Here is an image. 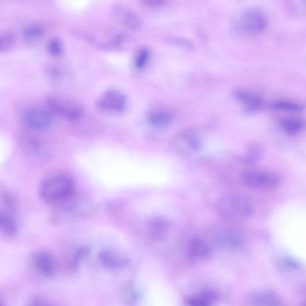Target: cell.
<instances>
[{"mask_svg":"<svg viewBox=\"0 0 306 306\" xmlns=\"http://www.w3.org/2000/svg\"><path fill=\"white\" fill-rule=\"evenodd\" d=\"M22 147L25 152L31 156L43 157L46 154V150L41 141L32 137H25L22 141Z\"/></svg>","mask_w":306,"mask_h":306,"instance_id":"9a60e30c","label":"cell"},{"mask_svg":"<svg viewBox=\"0 0 306 306\" xmlns=\"http://www.w3.org/2000/svg\"><path fill=\"white\" fill-rule=\"evenodd\" d=\"M242 180L247 186L252 189H271L279 184V179L272 173L250 171L244 173Z\"/></svg>","mask_w":306,"mask_h":306,"instance_id":"52a82bcc","label":"cell"},{"mask_svg":"<svg viewBox=\"0 0 306 306\" xmlns=\"http://www.w3.org/2000/svg\"><path fill=\"white\" fill-rule=\"evenodd\" d=\"M216 208L222 217L230 221H237L249 217L254 206L248 196L239 193H227L219 198Z\"/></svg>","mask_w":306,"mask_h":306,"instance_id":"3957f363","label":"cell"},{"mask_svg":"<svg viewBox=\"0 0 306 306\" xmlns=\"http://www.w3.org/2000/svg\"><path fill=\"white\" fill-rule=\"evenodd\" d=\"M178 146L185 152H196L200 149L201 141L197 134L193 131L182 133L177 138Z\"/></svg>","mask_w":306,"mask_h":306,"instance_id":"30bf717a","label":"cell"},{"mask_svg":"<svg viewBox=\"0 0 306 306\" xmlns=\"http://www.w3.org/2000/svg\"><path fill=\"white\" fill-rule=\"evenodd\" d=\"M190 257L199 260L206 258L210 254V249L207 244L200 239H193L189 242L187 248Z\"/></svg>","mask_w":306,"mask_h":306,"instance_id":"5bb4252c","label":"cell"},{"mask_svg":"<svg viewBox=\"0 0 306 306\" xmlns=\"http://www.w3.org/2000/svg\"><path fill=\"white\" fill-rule=\"evenodd\" d=\"M99 258L105 267L115 268L119 267L122 264V260L113 251L109 250L101 251Z\"/></svg>","mask_w":306,"mask_h":306,"instance_id":"ac0fdd59","label":"cell"},{"mask_svg":"<svg viewBox=\"0 0 306 306\" xmlns=\"http://www.w3.org/2000/svg\"><path fill=\"white\" fill-rule=\"evenodd\" d=\"M53 207L51 219L55 223H61L71 218L85 217L93 211L94 209L90 199L77 191Z\"/></svg>","mask_w":306,"mask_h":306,"instance_id":"7a4b0ae2","label":"cell"},{"mask_svg":"<svg viewBox=\"0 0 306 306\" xmlns=\"http://www.w3.org/2000/svg\"><path fill=\"white\" fill-rule=\"evenodd\" d=\"M150 227L153 233L159 235L167 229L168 223L165 219L159 218H155L150 223Z\"/></svg>","mask_w":306,"mask_h":306,"instance_id":"484cf974","label":"cell"},{"mask_svg":"<svg viewBox=\"0 0 306 306\" xmlns=\"http://www.w3.org/2000/svg\"><path fill=\"white\" fill-rule=\"evenodd\" d=\"M286 264H287V265L288 264L289 267L292 268H296V269L300 267L299 263H297L295 260L292 259H286Z\"/></svg>","mask_w":306,"mask_h":306,"instance_id":"f1b7e54d","label":"cell"},{"mask_svg":"<svg viewBox=\"0 0 306 306\" xmlns=\"http://www.w3.org/2000/svg\"><path fill=\"white\" fill-rule=\"evenodd\" d=\"M127 99L125 95L116 89L111 88L101 95L97 101V107L106 114L120 113L125 110Z\"/></svg>","mask_w":306,"mask_h":306,"instance_id":"8992f818","label":"cell"},{"mask_svg":"<svg viewBox=\"0 0 306 306\" xmlns=\"http://www.w3.org/2000/svg\"><path fill=\"white\" fill-rule=\"evenodd\" d=\"M14 42V36L10 31L5 30L0 34V51L1 53L9 50Z\"/></svg>","mask_w":306,"mask_h":306,"instance_id":"44dd1931","label":"cell"},{"mask_svg":"<svg viewBox=\"0 0 306 306\" xmlns=\"http://www.w3.org/2000/svg\"><path fill=\"white\" fill-rule=\"evenodd\" d=\"M281 125L284 131L290 135L299 134L305 128V123L298 118L290 117L282 120Z\"/></svg>","mask_w":306,"mask_h":306,"instance_id":"e0dca14e","label":"cell"},{"mask_svg":"<svg viewBox=\"0 0 306 306\" xmlns=\"http://www.w3.org/2000/svg\"><path fill=\"white\" fill-rule=\"evenodd\" d=\"M114 12L127 27L134 30H139L141 28L142 23L139 16L134 11L129 8L117 6L115 8Z\"/></svg>","mask_w":306,"mask_h":306,"instance_id":"7c38bea8","label":"cell"},{"mask_svg":"<svg viewBox=\"0 0 306 306\" xmlns=\"http://www.w3.org/2000/svg\"><path fill=\"white\" fill-rule=\"evenodd\" d=\"M48 52L54 56H58L62 54L63 51V45L58 38L51 39L49 40L47 44Z\"/></svg>","mask_w":306,"mask_h":306,"instance_id":"603a6c76","label":"cell"},{"mask_svg":"<svg viewBox=\"0 0 306 306\" xmlns=\"http://www.w3.org/2000/svg\"><path fill=\"white\" fill-rule=\"evenodd\" d=\"M0 229L5 235H14L18 230L15 215L0 211Z\"/></svg>","mask_w":306,"mask_h":306,"instance_id":"2e32d148","label":"cell"},{"mask_svg":"<svg viewBox=\"0 0 306 306\" xmlns=\"http://www.w3.org/2000/svg\"><path fill=\"white\" fill-rule=\"evenodd\" d=\"M24 123L31 131H43L50 128L52 123V116L50 111L40 108H31L26 111Z\"/></svg>","mask_w":306,"mask_h":306,"instance_id":"ba28073f","label":"cell"},{"mask_svg":"<svg viewBox=\"0 0 306 306\" xmlns=\"http://www.w3.org/2000/svg\"><path fill=\"white\" fill-rule=\"evenodd\" d=\"M76 192L73 179L64 173H56L43 179L39 193L45 203L54 206Z\"/></svg>","mask_w":306,"mask_h":306,"instance_id":"6da1fadb","label":"cell"},{"mask_svg":"<svg viewBox=\"0 0 306 306\" xmlns=\"http://www.w3.org/2000/svg\"><path fill=\"white\" fill-rule=\"evenodd\" d=\"M302 306H306V302Z\"/></svg>","mask_w":306,"mask_h":306,"instance_id":"4dcf8cb0","label":"cell"},{"mask_svg":"<svg viewBox=\"0 0 306 306\" xmlns=\"http://www.w3.org/2000/svg\"><path fill=\"white\" fill-rule=\"evenodd\" d=\"M212 298L207 294L195 296L189 299L190 306H210L211 305Z\"/></svg>","mask_w":306,"mask_h":306,"instance_id":"d4e9b609","label":"cell"},{"mask_svg":"<svg viewBox=\"0 0 306 306\" xmlns=\"http://www.w3.org/2000/svg\"><path fill=\"white\" fill-rule=\"evenodd\" d=\"M164 2H165L163 1V0H147L145 1V4L150 7H156L163 5Z\"/></svg>","mask_w":306,"mask_h":306,"instance_id":"83f0119b","label":"cell"},{"mask_svg":"<svg viewBox=\"0 0 306 306\" xmlns=\"http://www.w3.org/2000/svg\"><path fill=\"white\" fill-rule=\"evenodd\" d=\"M31 306H45L43 305L42 303L36 302V303H33V304H32Z\"/></svg>","mask_w":306,"mask_h":306,"instance_id":"f546056e","label":"cell"},{"mask_svg":"<svg viewBox=\"0 0 306 306\" xmlns=\"http://www.w3.org/2000/svg\"><path fill=\"white\" fill-rule=\"evenodd\" d=\"M236 97L245 106L247 110L257 111L262 106V100L258 95L245 90H239L236 92Z\"/></svg>","mask_w":306,"mask_h":306,"instance_id":"8fae6325","label":"cell"},{"mask_svg":"<svg viewBox=\"0 0 306 306\" xmlns=\"http://www.w3.org/2000/svg\"><path fill=\"white\" fill-rule=\"evenodd\" d=\"M45 33V28L42 25L34 24L28 25L24 30L26 38L34 40L40 38Z\"/></svg>","mask_w":306,"mask_h":306,"instance_id":"7402d4cb","label":"cell"},{"mask_svg":"<svg viewBox=\"0 0 306 306\" xmlns=\"http://www.w3.org/2000/svg\"><path fill=\"white\" fill-rule=\"evenodd\" d=\"M273 109L277 110L287 111H300L303 109L302 105L290 101H279L274 102L271 105Z\"/></svg>","mask_w":306,"mask_h":306,"instance_id":"ffe728a7","label":"cell"},{"mask_svg":"<svg viewBox=\"0 0 306 306\" xmlns=\"http://www.w3.org/2000/svg\"><path fill=\"white\" fill-rule=\"evenodd\" d=\"M150 53L147 49H140L136 54L134 64L138 70H141L145 67L149 60Z\"/></svg>","mask_w":306,"mask_h":306,"instance_id":"cb8c5ba5","label":"cell"},{"mask_svg":"<svg viewBox=\"0 0 306 306\" xmlns=\"http://www.w3.org/2000/svg\"><path fill=\"white\" fill-rule=\"evenodd\" d=\"M46 105L51 114L76 121L80 119L84 114V108L77 101L62 95H51L46 99Z\"/></svg>","mask_w":306,"mask_h":306,"instance_id":"277c9868","label":"cell"},{"mask_svg":"<svg viewBox=\"0 0 306 306\" xmlns=\"http://www.w3.org/2000/svg\"><path fill=\"white\" fill-rule=\"evenodd\" d=\"M254 302L258 306H281L278 297L270 293L263 292L253 297Z\"/></svg>","mask_w":306,"mask_h":306,"instance_id":"d6986e66","label":"cell"},{"mask_svg":"<svg viewBox=\"0 0 306 306\" xmlns=\"http://www.w3.org/2000/svg\"><path fill=\"white\" fill-rule=\"evenodd\" d=\"M174 120V114L171 111L166 108H157L150 112L149 120L152 125L156 127H165L171 124Z\"/></svg>","mask_w":306,"mask_h":306,"instance_id":"4fadbf2b","label":"cell"},{"mask_svg":"<svg viewBox=\"0 0 306 306\" xmlns=\"http://www.w3.org/2000/svg\"><path fill=\"white\" fill-rule=\"evenodd\" d=\"M266 18L260 11L255 9L244 11L234 24V29L242 36H251L262 33L266 28Z\"/></svg>","mask_w":306,"mask_h":306,"instance_id":"5b68a950","label":"cell"},{"mask_svg":"<svg viewBox=\"0 0 306 306\" xmlns=\"http://www.w3.org/2000/svg\"><path fill=\"white\" fill-rule=\"evenodd\" d=\"M34 263L40 273L47 278L54 276L56 272L55 265L51 256L45 251H39L34 254Z\"/></svg>","mask_w":306,"mask_h":306,"instance_id":"9c48e42d","label":"cell"},{"mask_svg":"<svg viewBox=\"0 0 306 306\" xmlns=\"http://www.w3.org/2000/svg\"><path fill=\"white\" fill-rule=\"evenodd\" d=\"M90 253V250L87 247L81 248L80 249L77 251V252L75 254L74 257V262H77L81 260V259L85 258L86 256L88 255Z\"/></svg>","mask_w":306,"mask_h":306,"instance_id":"4316f807","label":"cell"}]
</instances>
